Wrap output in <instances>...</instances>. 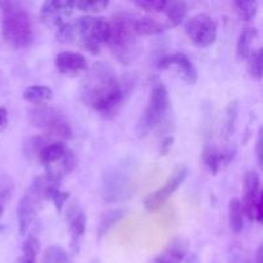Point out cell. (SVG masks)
Here are the masks:
<instances>
[{
  "instance_id": "1",
  "label": "cell",
  "mask_w": 263,
  "mask_h": 263,
  "mask_svg": "<svg viewBox=\"0 0 263 263\" xmlns=\"http://www.w3.org/2000/svg\"><path fill=\"white\" fill-rule=\"evenodd\" d=\"M126 98L122 82L104 62H98L81 85V99L85 104L103 116H110Z\"/></svg>"
},
{
  "instance_id": "2",
  "label": "cell",
  "mask_w": 263,
  "mask_h": 263,
  "mask_svg": "<svg viewBox=\"0 0 263 263\" xmlns=\"http://www.w3.org/2000/svg\"><path fill=\"white\" fill-rule=\"evenodd\" d=\"M57 39L62 43H77L92 54L100 53V46L110 37V22L107 18L84 15L58 28Z\"/></svg>"
},
{
  "instance_id": "3",
  "label": "cell",
  "mask_w": 263,
  "mask_h": 263,
  "mask_svg": "<svg viewBox=\"0 0 263 263\" xmlns=\"http://www.w3.org/2000/svg\"><path fill=\"white\" fill-rule=\"evenodd\" d=\"M2 36L15 49H25L33 41V27L30 14L21 3L0 2Z\"/></svg>"
},
{
  "instance_id": "4",
  "label": "cell",
  "mask_w": 263,
  "mask_h": 263,
  "mask_svg": "<svg viewBox=\"0 0 263 263\" xmlns=\"http://www.w3.org/2000/svg\"><path fill=\"white\" fill-rule=\"evenodd\" d=\"M113 57L122 64L133 63L140 48L133 31V20L125 14H117L110 22V37L108 40Z\"/></svg>"
},
{
  "instance_id": "5",
  "label": "cell",
  "mask_w": 263,
  "mask_h": 263,
  "mask_svg": "<svg viewBox=\"0 0 263 263\" xmlns=\"http://www.w3.org/2000/svg\"><path fill=\"white\" fill-rule=\"evenodd\" d=\"M28 122L43 133L58 136L62 139H71L73 130L61 110L48 105H37L28 110Z\"/></svg>"
},
{
  "instance_id": "6",
  "label": "cell",
  "mask_w": 263,
  "mask_h": 263,
  "mask_svg": "<svg viewBox=\"0 0 263 263\" xmlns=\"http://www.w3.org/2000/svg\"><path fill=\"white\" fill-rule=\"evenodd\" d=\"M170 108V95L168 90L162 82H158L153 86L151 92V98L146 108L144 109L143 116L139 120L136 131L139 136H144L149 131L154 130L166 116Z\"/></svg>"
},
{
  "instance_id": "7",
  "label": "cell",
  "mask_w": 263,
  "mask_h": 263,
  "mask_svg": "<svg viewBox=\"0 0 263 263\" xmlns=\"http://www.w3.org/2000/svg\"><path fill=\"white\" fill-rule=\"evenodd\" d=\"M185 32L194 45L207 48L217 39V23L211 15L199 13L187 20Z\"/></svg>"
},
{
  "instance_id": "8",
  "label": "cell",
  "mask_w": 263,
  "mask_h": 263,
  "mask_svg": "<svg viewBox=\"0 0 263 263\" xmlns=\"http://www.w3.org/2000/svg\"><path fill=\"white\" fill-rule=\"evenodd\" d=\"M244 212H247L249 220L254 222H262L263 199L261 192V179L258 172L254 170L247 171L244 176V200L241 202Z\"/></svg>"
},
{
  "instance_id": "9",
  "label": "cell",
  "mask_w": 263,
  "mask_h": 263,
  "mask_svg": "<svg viewBox=\"0 0 263 263\" xmlns=\"http://www.w3.org/2000/svg\"><path fill=\"white\" fill-rule=\"evenodd\" d=\"M187 174H189V170H187L186 166L177 167V168L172 172L171 176L167 179V181L164 182L163 186L157 189L156 192L151 193V194L145 198L144 205H145L146 210H148L149 212H156L159 208L163 207V204L170 199V197L184 184V181L187 177Z\"/></svg>"
},
{
  "instance_id": "10",
  "label": "cell",
  "mask_w": 263,
  "mask_h": 263,
  "mask_svg": "<svg viewBox=\"0 0 263 263\" xmlns=\"http://www.w3.org/2000/svg\"><path fill=\"white\" fill-rule=\"evenodd\" d=\"M102 197L107 202H121L131 197V184L127 174L118 168L109 170L103 177Z\"/></svg>"
},
{
  "instance_id": "11",
  "label": "cell",
  "mask_w": 263,
  "mask_h": 263,
  "mask_svg": "<svg viewBox=\"0 0 263 263\" xmlns=\"http://www.w3.org/2000/svg\"><path fill=\"white\" fill-rule=\"evenodd\" d=\"M74 9V2L67 0H48L40 8V20L48 27L58 30L67 23Z\"/></svg>"
},
{
  "instance_id": "12",
  "label": "cell",
  "mask_w": 263,
  "mask_h": 263,
  "mask_svg": "<svg viewBox=\"0 0 263 263\" xmlns=\"http://www.w3.org/2000/svg\"><path fill=\"white\" fill-rule=\"evenodd\" d=\"M43 198L37 194L33 189H28L22 198L20 199L17 207V218H18V230L21 235L27 234L28 228L33 222L35 217L40 211Z\"/></svg>"
},
{
  "instance_id": "13",
  "label": "cell",
  "mask_w": 263,
  "mask_h": 263,
  "mask_svg": "<svg viewBox=\"0 0 263 263\" xmlns=\"http://www.w3.org/2000/svg\"><path fill=\"white\" fill-rule=\"evenodd\" d=\"M158 68L167 69L170 67H176L177 72L180 76L187 82V84L194 85L198 81V69L192 62V59L186 55L185 53L177 51V53L167 54V55L162 57L158 61Z\"/></svg>"
},
{
  "instance_id": "14",
  "label": "cell",
  "mask_w": 263,
  "mask_h": 263,
  "mask_svg": "<svg viewBox=\"0 0 263 263\" xmlns=\"http://www.w3.org/2000/svg\"><path fill=\"white\" fill-rule=\"evenodd\" d=\"M66 221L69 233H71L72 249L74 253H77L80 249V241L84 238L85 231H86V216L80 205L72 203L66 212Z\"/></svg>"
},
{
  "instance_id": "15",
  "label": "cell",
  "mask_w": 263,
  "mask_h": 263,
  "mask_svg": "<svg viewBox=\"0 0 263 263\" xmlns=\"http://www.w3.org/2000/svg\"><path fill=\"white\" fill-rule=\"evenodd\" d=\"M55 67L62 74L74 77L89 69L87 59L82 54L73 51H62L55 57Z\"/></svg>"
},
{
  "instance_id": "16",
  "label": "cell",
  "mask_w": 263,
  "mask_h": 263,
  "mask_svg": "<svg viewBox=\"0 0 263 263\" xmlns=\"http://www.w3.org/2000/svg\"><path fill=\"white\" fill-rule=\"evenodd\" d=\"M189 243L185 238H177L156 257L153 263H182L187 253Z\"/></svg>"
},
{
  "instance_id": "17",
  "label": "cell",
  "mask_w": 263,
  "mask_h": 263,
  "mask_svg": "<svg viewBox=\"0 0 263 263\" xmlns=\"http://www.w3.org/2000/svg\"><path fill=\"white\" fill-rule=\"evenodd\" d=\"M67 152H68V148L66 144L62 141H51V143L45 144L40 149V152L37 153V161L46 168L63 158Z\"/></svg>"
},
{
  "instance_id": "18",
  "label": "cell",
  "mask_w": 263,
  "mask_h": 263,
  "mask_svg": "<svg viewBox=\"0 0 263 263\" xmlns=\"http://www.w3.org/2000/svg\"><path fill=\"white\" fill-rule=\"evenodd\" d=\"M167 30L163 22L152 17H140L133 20V31L136 36H154Z\"/></svg>"
},
{
  "instance_id": "19",
  "label": "cell",
  "mask_w": 263,
  "mask_h": 263,
  "mask_svg": "<svg viewBox=\"0 0 263 263\" xmlns=\"http://www.w3.org/2000/svg\"><path fill=\"white\" fill-rule=\"evenodd\" d=\"M162 13L166 17L164 25H166L167 30L174 28L179 26L182 20L186 17L187 4L185 2H166V7Z\"/></svg>"
},
{
  "instance_id": "20",
  "label": "cell",
  "mask_w": 263,
  "mask_h": 263,
  "mask_svg": "<svg viewBox=\"0 0 263 263\" xmlns=\"http://www.w3.org/2000/svg\"><path fill=\"white\" fill-rule=\"evenodd\" d=\"M127 215L126 208H112L100 215L99 222H98V239H102L113 226L120 222L125 216Z\"/></svg>"
},
{
  "instance_id": "21",
  "label": "cell",
  "mask_w": 263,
  "mask_h": 263,
  "mask_svg": "<svg viewBox=\"0 0 263 263\" xmlns=\"http://www.w3.org/2000/svg\"><path fill=\"white\" fill-rule=\"evenodd\" d=\"M23 99L37 105H45L54 98L53 90L45 85H31L26 87L22 94Z\"/></svg>"
},
{
  "instance_id": "22",
  "label": "cell",
  "mask_w": 263,
  "mask_h": 263,
  "mask_svg": "<svg viewBox=\"0 0 263 263\" xmlns=\"http://www.w3.org/2000/svg\"><path fill=\"white\" fill-rule=\"evenodd\" d=\"M258 35V30L256 27H244L239 35L236 43V54L239 58L247 59L252 51V44Z\"/></svg>"
},
{
  "instance_id": "23",
  "label": "cell",
  "mask_w": 263,
  "mask_h": 263,
  "mask_svg": "<svg viewBox=\"0 0 263 263\" xmlns=\"http://www.w3.org/2000/svg\"><path fill=\"white\" fill-rule=\"evenodd\" d=\"M229 223L235 234L241 233L244 228V208L238 198H233L229 202Z\"/></svg>"
},
{
  "instance_id": "24",
  "label": "cell",
  "mask_w": 263,
  "mask_h": 263,
  "mask_svg": "<svg viewBox=\"0 0 263 263\" xmlns=\"http://www.w3.org/2000/svg\"><path fill=\"white\" fill-rule=\"evenodd\" d=\"M203 159L213 175L217 174L223 162L230 161L228 158V154L218 151L217 148H213V146H205L204 151H203Z\"/></svg>"
},
{
  "instance_id": "25",
  "label": "cell",
  "mask_w": 263,
  "mask_h": 263,
  "mask_svg": "<svg viewBox=\"0 0 263 263\" xmlns=\"http://www.w3.org/2000/svg\"><path fill=\"white\" fill-rule=\"evenodd\" d=\"M40 243L37 238L33 235H28L22 246V257L20 263H37V254Z\"/></svg>"
},
{
  "instance_id": "26",
  "label": "cell",
  "mask_w": 263,
  "mask_h": 263,
  "mask_svg": "<svg viewBox=\"0 0 263 263\" xmlns=\"http://www.w3.org/2000/svg\"><path fill=\"white\" fill-rule=\"evenodd\" d=\"M43 263H71L68 253L61 246H50L44 251Z\"/></svg>"
},
{
  "instance_id": "27",
  "label": "cell",
  "mask_w": 263,
  "mask_h": 263,
  "mask_svg": "<svg viewBox=\"0 0 263 263\" xmlns=\"http://www.w3.org/2000/svg\"><path fill=\"white\" fill-rule=\"evenodd\" d=\"M248 72L253 79L261 80L262 79V49L258 48L256 50H252L248 58Z\"/></svg>"
},
{
  "instance_id": "28",
  "label": "cell",
  "mask_w": 263,
  "mask_h": 263,
  "mask_svg": "<svg viewBox=\"0 0 263 263\" xmlns=\"http://www.w3.org/2000/svg\"><path fill=\"white\" fill-rule=\"evenodd\" d=\"M234 5L244 21H252L258 12V3L254 0H248V2L240 0V2L234 3Z\"/></svg>"
},
{
  "instance_id": "29",
  "label": "cell",
  "mask_w": 263,
  "mask_h": 263,
  "mask_svg": "<svg viewBox=\"0 0 263 263\" xmlns=\"http://www.w3.org/2000/svg\"><path fill=\"white\" fill-rule=\"evenodd\" d=\"M109 5V2H87V0H80L74 3V8L84 13H100Z\"/></svg>"
},
{
  "instance_id": "30",
  "label": "cell",
  "mask_w": 263,
  "mask_h": 263,
  "mask_svg": "<svg viewBox=\"0 0 263 263\" xmlns=\"http://www.w3.org/2000/svg\"><path fill=\"white\" fill-rule=\"evenodd\" d=\"M135 5L145 12L162 13L166 7V2L164 0H140V2H135Z\"/></svg>"
},
{
  "instance_id": "31",
  "label": "cell",
  "mask_w": 263,
  "mask_h": 263,
  "mask_svg": "<svg viewBox=\"0 0 263 263\" xmlns=\"http://www.w3.org/2000/svg\"><path fill=\"white\" fill-rule=\"evenodd\" d=\"M68 198H69V193L62 192V190L58 187V189L51 192V194L49 195L48 200H50V202L54 204V207L58 210V212H61L63 205L66 204V202L68 200Z\"/></svg>"
},
{
  "instance_id": "32",
  "label": "cell",
  "mask_w": 263,
  "mask_h": 263,
  "mask_svg": "<svg viewBox=\"0 0 263 263\" xmlns=\"http://www.w3.org/2000/svg\"><path fill=\"white\" fill-rule=\"evenodd\" d=\"M236 116H238V102L234 100L228 107V120H226V135H231L235 125Z\"/></svg>"
},
{
  "instance_id": "33",
  "label": "cell",
  "mask_w": 263,
  "mask_h": 263,
  "mask_svg": "<svg viewBox=\"0 0 263 263\" xmlns=\"http://www.w3.org/2000/svg\"><path fill=\"white\" fill-rule=\"evenodd\" d=\"M172 144H174V138L172 136H166V138L162 140L161 143V154L162 156H166L170 152V149L172 148Z\"/></svg>"
},
{
  "instance_id": "34",
  "label": "cell",
  "mask_w": 263,
  "mask_h": 263,
  "mask_svg": "<svg viewBox=\"0 0 263 263\" xmlns=\"http://www.w3.org/2000/svg\"><path fill=\"white\" fill-rule=\"evenodd\" d=\"M257 158H258V164L262 166V130H259L258 140H257Z\"/></svg>"
},
{
  "instance_id": "35",
  "label": "cell",
  "mask_w": 263,
  "mask_h": 263,
  "mask_svg": "<svg viewBox=\"0 0 263 263\" xmlns=\"http://www.w3.org/2000/svg\"><path fill=\"white\" fill-rule=\"evenodd\" d=\"M8 125V112L5 108L0 107V130Z\"/></svg>"
},
{
  "instance_id": "36",
  "label": "cell",
  "mask_w": 263,
  "mask_h": 263,
  "mask_svg": "<svg viewBox=\"0 0 263 263\" xmlns=\"http://www.w3.org/2000/svg\"><path fill=\"white\" fill-rule=\"evenodd\" d=\"M254 263H263V248L262 246H259L257 248L256 254H254Z\"/></svg>"
},
{
  "instance_id": "37",
  "label": "cell",
  "mask_w": 263,
  "mask_h": 263,
  "mask_svg": "<svg viewBox=\"0 0 263 263\" xmlns=\"http://www.w3.org/2000/svg\"><path fill=\"white\" fill-rule=\"evenodd\" d=\"M5 203H7V200H5V199H3V198H2V197H0V218H2L3 213H4Z\"/></svg>"
},
{
  "instance_id": "38",
  "label": "cell",
  "mask_w": 263,
  "mask_h": 263,
  "mask_svg": "<svg viewBox=\"0 0 263 263\" xmlns=\"http://www.w3.org/2000/svg\"><path fill=\"white\" fill-rule=\"evenodd\" d=\"M90 263H102V262H100L99 259H92V261L90 262Z\"/></svg>"
}]
</instances>
